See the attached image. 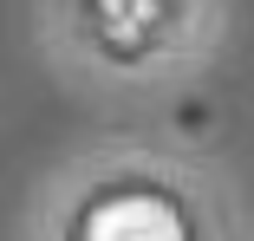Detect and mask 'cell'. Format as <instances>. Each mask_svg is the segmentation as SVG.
Returning a JSON list of instances; mask_svg holds the SVG:
<instances>
[{
	"label": "cell",
	"mask_w": 254,
	"mask_h": 241,
	"mask_svg": "<svg viewBox=\"0 0 254 241\" xmlns=\"http://www.w3.org/2000/svg\"><path fill=\"white\" fill-rule=\"evenodd\" d=\"M85 235H183V222L157 202V196H124V202H105Z\"/></svg>",
	"instance_id": "6da1fadb"
}]
</instances>
